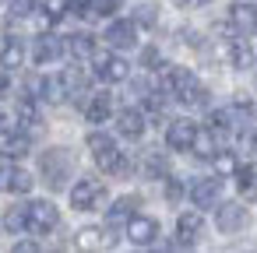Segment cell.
Masks as SVG:
<instances>
[{"label":"cell","instance_id":"obj_33","mask_svg":"<svg viewBox=\"0 0 257 253\" xmlns=\"http://www.w3.org/2000/svg\"><path fill=\"white\" fill-rule=\"evenodd\" d=\"M120 8V0H92V15L95 18H113Z\"/></svg>","mask_w":257,"mask_h":253},{"label":"cell","instance_id":"obj_5","mask_svg":"<svg viewBox=\"0 0 257 253\" xmlns=\"http://www.w3.org/2000/svg\"><path fill=\"white\" fill-rule=\"evenodd\" d=\"M138 22L134 18H113L109 25H106V32H102V39H106V46L109 50H134L138 46Z\"/></svg>","mask_w":257,"mask_h":253},{"label":"cell","instance_id":"obj_23","mask_svg":"<svg viewBox=\"0 0 257 253\" xmlns=\"http://www.w3.org/2000/svg\"><path fill=\"white\" fill-rule=\"evenodd\" d=\"M67 53L78 57V60L95 57V36H92V32H74V36H67Z\"/></svg>","mask_w":257,"mask_h":253},{"label":"cell","instance_id":"obj_21","mask_svg":"<svg viewBox=\"0 0 257 253\" xmlns=\"http://www.w3.org/2000/svg\"><path fill=\"white\" fill-rule=\"evenodd\" d=\"M138 207H141V197H134V193L120 197V200L109 207V214H106V225H127V221L138 214Z\"/></svg>","mask_w":257,"mask_h":253},{"label":"cell","instance_id":"obj_28","mask_svg":"<svg viewBox=\"0 0 257 253\" xmlns=\"http://www.w3.org/2000/svg\"><path fill=\"white\" fill-rule=\"evenodd\" d=\"M166 169H169V162H166V155H159V151H148V155H145V172H148L152 179H159V176H166Z\"/></svg>","mask_w":257,"mask_h":253},{"label":"cell","instance_id":"obj_10","mask_svg":"<svg viewBox=\"0 0 257 253\" xmlns=\"http://www.w3.org/2000/svg\"><path fill=\"white\" fill-rule=\"evenodd\" d=\"M190 200L194 207H215L222 200V179L218 176H201L190 183Z\"/></svg>","mask_w":257,"mask_h":253},{"label":"cell","instance_id":"obj_40","mask_svg":"<svg viewBox=\"0 0 257 253\" xmlns=\"http://www.w3.org/2000/svg\"><path fill=\"white\" fill-rule=\"evenodd\" d=\"M4 123H8V116H4V113H0V130H4Z\"/></svg>","mask_w":257,"mask_h":253},{"label":"cell","instance_id":"obj_3","mask_svg":"<svg viewBox=\"0 0 257 253\" xmlns=\"http://www.w3.org/2000/svg\"><path fill=\"white\" fill-rule=\"evenodd\" d=\"M85 144H88V151H92V158H95V165H99L102 172H120L123 151L116 148V141H113L109 134H102V130H92V134L85 137Z\"/></svg>","mask_w":257,"mask_h":253},{"label":"cell","instance_id":"obj_17","mask_svg":"<svg viewBox=\"0 0 257 253\" xmlns=\"http://www.w3.org/2000/svg\"><path fill=\"white\" fill-rule=\"evenodd\" d=\"M29 148H32V141H29L25 127H22V130H8V127L0 130V151H4L11 162H15V158H25Z\"/></svg>","mask_w":257,"mask_h":253},{"label":"cell","instance_id":"obj_35","mask_svg":"<svg viewBox=\"0 0 257 253\" xmlns=\"http://www.w3.org/2000/svg\"><path fill=\"white\" fill-rule=\"evenodd\" d=\"M11 176H15V165H11V158L4 155V158H0V190L11 186Z\"/></svg>","mask_w":257,"mask_h":253},{"label":"cell","instance_id":"obj_11","mask_svg":"<svg viewBox=\"0 0 257 253\" xmlns=\"http://www.w3.org/2000/svg\"><path fill=\"white\" fill-rule=\"evenodd\" d=\"M159 235H162V232H159V221L148 218V214H134V218L127 221V239H131L134 246H152Z\"/></svg>","mask_w":257,"mask_h":253},{"label":"cell","instance_id":"obj_27","mask_svg":"<svg viewBox=\"0 0 257 253\" xmlns=\"http://www.w3.org/2000/svg\"><path fill=\"white\" fill-rule=\"evenodd\" d=\"M60 81H64V92H67V99H74V95H85V88H88V78H85V71H81V67H67V71L60 74Z\"/></svg>","mask_w":257,"mask_h":253},{"label":"cell","instance_id":"obj_36","mask_svg":"<svg viewBox=\"0 0 257 253\" xmlns=\"http://www.w3.org/2000/svg\"><path fill=\"white\" fill-rule=\"evenodd\" d=\"M166 197H169V200H180V197H183V183H180V179H169V183H166Z\"/></svg>","mask_w":257,"mask_h":253},{"label":"cell","instance_id":"obj_31","mask_svg":"<svg viewBox=\"0 0 257 253\" xmlns=\"http://www.w3.org/2000/svg\"><path fill=\"white\" fill-rule=\"evenodd\" d=\"M32 186H36V179H32L25 169H15V176H11V186H8V190H11V193H29Z\"/></svg>","mask_w":257,"mask_h":253},{"label":"cell","instance_id":"obj_30","mask_svg":"<svg viewBox=\"0 0 257 253\" xmlns=\"http://www.w3.org/2000/svg\"><path fill=\"white\" fill-rule=\"evenodd\" d=\"M71 11V0H46V25H53V22H60L64 15Z\"/></svg>","mask_w":257,"mask_h":253},{"label":"cell","instance_id":"obj_24","mask_svg":"<svg viewBox=\"0 0 257 253\" xmlns=\"http://www.w3.org/2000/svg\"><path fill=\"white\" fill-rule=\"evenodd\" d=\"M232 176H236V186H239L243 200H257V165L253 162L250 165H239Z\"/></svg>","mask_w":257,"mask_h":253},{"label":"cell","instance_id":"obj_2","mask_svg":"<svg viewBox=\"0 0 257 253\" xmlns=\"http://www.w3.org/2000/svg\"><path fill=\"white\" fill-rule=\"evenodd\" d=\"M39 169H43L50 190H64L67 179H71V172H74V155L67 148H46L39 155Z\"/></svg>","mask_w":257,"mask_h":253},{"label":"cell","instance_id":"obj_20","mask_svg":"<svg viewBox=\"0 0 257 253\" xmlns=\"http://www.w3.org/2000/svg\"><path fill=\"white\" fill-rule=\"evenodd\" d=\"M113 113V95L109 92H95L88 102H85V120L88 123H106Z\"/></svg>","mask_w":257,"mask_h":253},{"label":"cell","instance_id":"obj_15","mask_svg":"<svg viewBox=\"0 0 257 253\" xmlns=\"http://www.w3.org/2000/svg\"><path fill=\"white\" fill-rule=\"evenodd\" d=\"M25 64V43L11 32H0V67L4 71H15Z\"/></svg>","mask_w":257,"mask_h":253},{"label":"cell","instance_id":"obj_4","mask_svg":"<svg viewBox=\"0 0 257 253\" xmlns=\"http://www.w3.org/2000/svg\"><path fill=\"white\" fill-rule=\"evenodd\" d=\"M106 204V183L95 176H81L71 186V207L74 211H99Z\"/></svg>","mask_w":257,"mask_h":253},{"label":"cell","instance_id":"obj_38","mask_svg":"<svg viewBox=\"0 0 257 253\" xmlns=\"http://www.w3.org/2000/svg\"><path fill=\"white\" fill-rule=\"evenodd\" d=\"M141 60H145V67H155V64H159V50H145Z\"/></svg>","mask_w":257,"mask_h":253},{"label":"cell","instance_id":"obj_39","mask_svg":"<svg viewBox=\"0 0 257 253\" xmlns=\"http://www.w3.org/2000/svg\"><path fill=\"white\" fill-rule=\"evenodd\" d=\"M180 4H183V8H208L211 0H180Z\"/></svg>","mask_w":257,"mask_h":253},{"label":"cell","instance_id":"obj_6","mask_svg":"<svg viewBox=\"0 0 257 253\" xmlns=\"http://www.w3.org/2000/svg\"><path fill=\"white\" fill-rule=\"evenodd\" d=\"M60 225V211L53 200H32L29 204V232L32 235H50Z\"/></svg>","mask_w":257,"mask_h":253},{"label":"cell","instance_id":"obj_12","mask_svg":"<svg viewBox=\"0 0 257 253\" xmlns=\"http://www.w3.org/2000/svg\"><path fill=\"white\" fill-rule=\"evenodd\" d=\"M64 53H67V43H60L57 36H39L36 46H32V60H36V67H50V64H57Z\"/></svg>","mask_w":257,"mask_h":253},{"label":"cell","instance_id":"obj_1","mask_svg":"<svg viewBox=\"0 0 257 253\" xmlns=\"http://www.w3.org/2000/svg\"><path fill=\"white\" fill-rule=\"evenodd\" d=\"M162 85H166V92L176 99V102H183V106H190V109H197V106H208V88L194 78V71H187V67H166L162 71Z\"/></svg>","mask_w":257,"mask_h":253},{"label":"cell","instance_id":"obj_8","mask_svg":"<svg viewBox=\"0 0 257 253\" xmlns=\"http://www.w3.org/2000/svg\"><path fill=\"white\" fill-rule=\"evenodd\" d=\"M95 78L106 81V85H116V81H127L131 78V64L116 53H99L95 57Z\"/></svg>","mask_w":257,"mask_h":253},{"label":"cell","instance_id":"obj_14","mask_svg":"<svg viewBox=\"0 0 257 253\" xmlns=\"http://www.w3.org/2000/svg\"><path fill=\"white\" fill-rule=\"evenodd\" d=\"M229 25H232L239 36H250V32H257V4L236 0V4L229 8Z\"/></svg>","mask_w":257,"mask_h":253},{"label":"cell","instance_id":"obj_22","mask_svg":"<svg viewBox=\"0 0 257 253\" xmlns=\"http://www.w3.org/2000/svg\"><path fill=\"white\" fill-rule=\"evenodd\" d=\"M18 123H22L25 130H36V127L43 123V116H39V99H36V95H22V99H18Z\"/></svg>","mask_w":257,"mask_h":253},{"label":"cell","instance_id":"obj_19","mask_svg":"<svg viewBox=\"0 0 257 253\" xmlns=\"http://www.w3.org/2000/svg\"><path fill=\"white\" fill-rule=\"evenodd\" d=\"M229 64L236 67V71H250L253 67V50H250V43H246V36H239L236 32V39H229Z\"/></svg>","mask_w":257,"mask_h":253},{"label":"cell","instance_id":"obj_37","mask_svg":"<svg viewBox=\"0 0 257 253\" xmlns=\"http://www.w3.org/2000/svg\"><path fill=\"white\" fill-rule=\"evenodd\" d=\"M11 92V78H8V71L0 67V95H8Z\"/></svg>","mask_w":257,"mask_h":253},{"label":"cell","instance_id":"obj_7","mask_svg":"<svg viewBox=\"0 0 257 253\" xmlns=\"http://www.w3.org/2000/svg\"><path fill=\"white\" fill-rule=\"evenodd\" d=\"M246 221H250V211H246L239 200H225V204H218V211H215V228L225 232V235L239 232Z\"/></svg>","mask_w":257,"mask_h":253},{"label":"cell","instance_id":"obj_32","mask_svg":"<svg viewBox=\"0 0 257 253\" xmlns=\"http://www.w3.org/2000/svg\"><path fill=\"white\" fill-rule=\"evenodd\" d=\"M159 8H152V4H141L138 11H134V22L141 25V29H155V22H159V15H155Z\"/></svg>","mask_w":257,"mask_h":253},{"label":"cell","instance_id":"obj_26","mask_svg":"<svg viewBox=\"0 0 257 253\" xmlns=\"http://www.w3.org/2000/svg\"><path fill=\"white\" fill-rule=\"evenodd\" d=\"M4 228L15 232V235L29 232V204H15V207H8V211H4Z\"/></svg>","mask_w":257,"mask_h":253},{"label":"cell","instance_id":"obj_13","mask_svg":"<svg viewBox=\"0 0 257 253\" xmlns=\"http://www.w3.org/2000/svg\"><path fill=\"white\" fill-rule=\"evenodd\" d=\"M201 235H204V218H201V211H183V214L176 218V242H180V246H194Z\"/></svg>","mask_w":257,"mask_h":253},{"label":"cell","instance_id":"obj_25","mask_svg":"<svg viewBox=\"0 0 257 253\" xmlns=\"http://www.w3.org/2000/svg\"><path fill=\"white\" fill-rule=\"evenodd\" d=\"M197 158H215L218 155V134L208 127V130H197V137H194V148H190Z\"/></svg>","mask_w":257,"mask_h":253},{"label":"cell","instance_id":"obj_29","mask_svg":"<svg viewBox=\"0 0 257 253\" xmlns=\"http://www.w3.org/2000/svg\"><path fill=\"white\" fill-rule=\"evenodd\" d=\"M4 11H8L11 18H32L36 0H4Z\"/></svg>","mask_w":257,"mask_h":253},{"label":"cell","instance_id":"obj_9","mask_svg":"<svg viewBox=\"0 0 257 253\" xmlns=\"http://www.w3.org/2000/svg\"><path fill=\"white\" fill-rule=\"evenodd\" d=\"M197 130H201V127H197L194 120H169V123H166V144H169L173 151H190Z\"/></svg>","mask_w":257,"mask_h":253},{"label":"cell","instance_id":"obj_18","mask_svg":"<svg viewBox=\"0 0 257 253\" xmlns=\"http://www.w3.org/2000/svg\"><path fill=\"white\" fill-rule=\"evenodd\" d=\"M116 134L120 137H127V141H138L141 134H145V113L141 109H120L116 113Z\"/></svg>","mask_w":257,"mask_h":253},{"label":"cell","instance_id":"obj_16","mask_svg":"<svg viewBox=\"0 0 257 253\" xmlns=\"http://www.w3.org/2000/svg\"><path fill=\"white\" fill-rule=\"evenodd\" d=\"M116 239L109 235V228H99V225H85V228H78V235H74V246L78 249H109Z\"/></svg>","mask_w":257,"mask_h":253},{"label":"cell","instance_id":"obj_34","mask_svg":"<svg viewBox=\"0 0 257 253\" xmlns=\"http://www.w3.org/2000/svg\"><path fill=\"white\" fill-rule=\"evenodd\" d=\"M211 162H215V169H218L222 176H229V172H236V169H239V165H236V158H232L229 151H222V155H215Z\"/></svg>","mask_w":257,"mask_h":253}]
</instances>
